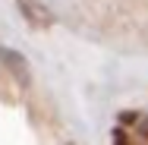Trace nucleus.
Masks as SVG:
<instances>
[{"label":"nucleus","mask_w":148,"mask_h":145,"mask_svg":"<svg viewBox=\"0 0 148 145\" xmlns=\"http://www.w3.org/2000/svg\"><path fill=\"white\" fill-rule=\"evenodd\" d=\"M120 120L129 126L126 133H129V139H132V142L139 139L142 145H148V114H123Z\"/></svg>","instance_id":"nucleus-1"},{"label":"nucleus","mask_w":148,"mask_h":145,"mask_svg":"<svg viewBox=\"0 0 148 145\" xmlns=\"http://www.w3.org/2000/svg\"><path fill=\"white\" fill-rule=\"evenodd\" d=\"M114 145H136V142L129 139V133H126L123 126H117V129H114Z\"/></svg>","instance_id":"nucleus-2"}]
</instances>
